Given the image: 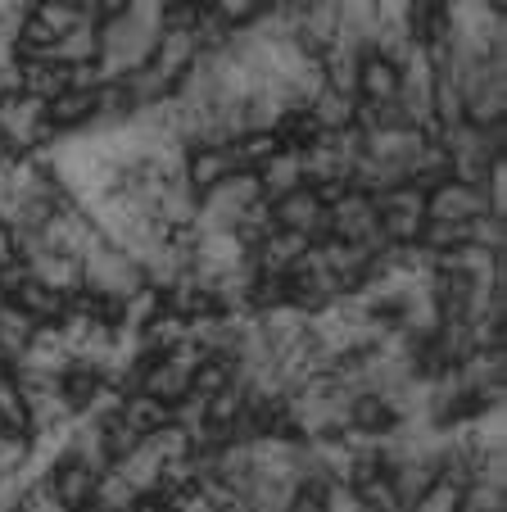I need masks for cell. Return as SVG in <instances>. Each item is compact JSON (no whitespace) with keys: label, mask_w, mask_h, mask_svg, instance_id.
Returning <instances> with one entry per match:
<instances>
[{"label":"cell","mask_w":507,"mask_h":512,"mask_svg":"<svg viewBox=\"0 0 507 512\" xmlns=\"http://www.w3.org/2000/svg\"><path fill=\"white\" fill-rule=\"evenodd\" d=\"M141 286H145L141 263H136L132 254H123L118 245H109L105 236H96L91 250L82 254V290L96 295V300L123 304V300H132Z\"/></svg>","instance_id":"6da1fadb"},{"label":"cell","mask_w":507,"mask_h":512,"mask_svg":"<svg viewBox=\"0 0 507 512\" xmlns=\"http://www.w3.org/2000/svg\"><path fill=\"white\" fill-rule=\"evenodd\" d=\"M480 213H489L485 191L458 182V177H449V182L426 191V223H462L467 227V223H476Z\"/></svg>","instance_id":"7a4b0ae2"},{"label":"cell","mask_w":507,"mask_h":512,"mask_svg":"<svg viewBox=\"0 0 507 512\" xmlns=\"http://www.w3.org/2000/svg\"><path fill=\"white\" fill-rule=\"evenodd\" d=\"M272 227L277 232H295L308 241H326V204L313 195V186H299V191L272 200Z\"/></svg>","instance_id":"3957f363"},{"label":"cell","mask_w":507,"mask_h":512,"mask_svg":"<svg viewBox=\"0 0 507 512\" xmlns=\"http://www.w3.org/2000/svg\"><path fill=\"white\" fill-rule=\"evenodd\" d=\"M41 481H46V490L55 494V503H59L64 512H82V508H91V499H96L100 472H91V467L73 463V458H59V463L50 467Z\"/></svg>","instance_id":"277c9868"},{"label":"cell","mask_w":507,"mask_h":512,"mask_svg":"<svg viewBox=\"0 0 507 512\" xmlns=\"http://www.w3.org/2000/svg\"><path fill=\"white\" fill-rule=\"evenodd\" d=\"M254 177H259V191H263L268 204L281 200V195H290V191H299V186H304V159H299V145H281L277 155H272Z\"/></svg>","instance_id":"5b68a950"},{"label":"cell","mask_w":507,"mask_h":512,"mask_svg":"<svg viewBox=\"0 0 507 512\" xmlns=\"http://www.w3.org/2000/svg\"><path fill=\"white\" fill-rule=\"evenodd\" d=\"M231 173H236V164H231L227 145H195L191 155H186V182H191L195 195H204L209 186H218Z\"/></svg>","instance_id":"8992f818"},{"label":"cell","mask_w":507,"mask_h":512,"mask_svg":"<svg viewBox=\"0 0 507 512\" xmlns=\"http://www.w3.org/2000/svg\"><path fill=\"white\" fill-rule=\"evenodd\" d=\"M118 422L127 426V431H136L145 440L150 431H159V426L173 422V408L159 404V399L141 395V390H132V395H123V408H118Z\"/></svg>","instance_id":"52a82bcc"},{"label":"cell","mask_w":507,"mask_h":512,"mask_svg":"<svg viewBox=\"0 0 507 512\" xmlns=\"http://www.w3.org/2000/svg\"><path fill=\"white\" fill-rule=\"evenodd\" d=\"M10 304H14V309H19V313H28V318L32 322H37V327H41V322H59V318H64V313H68V300H64V295H55V290H46V286H41V281H23V286L19 290H14V295H10Z\"/></svg>","instance_id":"ba28073f"},{"label":"cell","mask_w":507,"mask_h":512,"mask_svg":"<svg viewBox=\"0 0 507 512\" xmlns=\"http://www.w3.org/2000/svg\"><path fill=\"white\" fill-rule=\"evenodd\" d=\"M299 494V481H272V476H254V481L240 490V503L249 512H290Z\"/></svg>","instance_id":"9c48e42d"},{"label":"cell","mask_w":507,"mask_h":512,"mask_svg":"<svg viewBox=\"0 0 507 512\" xmlns=\"http://www.w3.org/2000/svg\"><path fill=\"white\" fill-rule=\"evenodd\" d=\"M358 91H363L367 105L399 100V68L376 59V55H363V64H358Z\"/></svg>","instance_id":"30bf717a"},{"label":"cell","mask_w":507,"mask_h":512,"mask_svg":"<svg viewBox=\"0 0 507 512\" xmlns=\"http://www.w3.org/2000/svg\"><path fill=\"white\" fill-rule=\"evenodd\" d=\"M114 472L123 476V481L132 485L136 494H159V481H163V463H159V458L150 454V445H145V440H141V445H136V449H132V454H127V458H118V463H114Z\"/></svg>","instance_id":"8fae6325"},{"label":"cell","mask_w":507,"mask_h":512,"mask_svg":"<svg viewBox=\"0 0 507 512\" xmlns=\"http://www.w3.org/2000/svg\"><path fill=\"white\" fill-rule=\"evenodd\" d=\"M32 331H37V322L28 313H19L10 300H0V349L10 354V368H14V358L23 354V345L32 340Z\"/></svg>","instance_id":"7c38bea8"},{"label":"cell","mask_w":507,"mask_h":512,"mask_svg":"<svg viewBox=\"0 0 507 512\" xmlns=\"http://www.w3.org/2000/svg\"><path fill=\"white\" fill-rule=\"evenodd\" d=\"M0 431L28 435V408H23V390L10 368L0 372Z\"/></svg>","instance_id":"4fadbf2b"},{"label":"cell","mask_w":507,"mask_h":512,"mask_svg":"<svg viewBox=\"0 0 507 512\" xmlns=\"http://www.w3.org/2000/svg\"><path fill=\"white\" fill-rule=\"evenodd\" d=\"M136 499H141V494H136L132 485L114 472V467H109V472H100V481H96V499H91V508H100V512H132Z\"/></svg>","instance_id":"5bb4252c"},{"label":"cell","mask_w":507,"mask_h":512,"mask_svg":"<svg viewBox=\"0 0 507 512\" xmlns=\"http://www.w3.org/2000/svg\"><path fill=\"white\" fill-rule=\"evenodd\" d=\"M408 512H462V485H453L449 476H435Z\"/></svg>","instance_id":"9a60e30c"},{"label":"cell","mask_w":507,"mask_h":512,"mask_svg":"<svg viewBox=\"0 0 507 512\" xmlns=\"http://www.w3.org/2000/svg\"><path fill=\"white\" fill-rule=\"evenodd\" d=\"M462 512H503V485H467L462 490Z\"/></svg>","instance_id":"2e32d148"},{"label":"cell","mask_w":507,"mask_h":512,"mask_svg":"<svg viewBox=\"0 0 507 512\" xmlns=\"http://www.w3.org/2000/svg\"><path fill=\"white\" fill-rule=\"evenodd\" d=\"M28 463V435L0 431V476H19Z\"/></svg>","instance_id":"e0dca14e"},{"label":"cell","mask_w":507,"mask_h":512,"mask_svg":"<svg viewBox=\"0 0 507 512\" xmlns=\"http://www.w3.org/2000/svg\"><path fill=\"white\" fill-rule=\"evenodd\" d=\"M213 5H218V14H222V19H227V23H240V19H254V14H259V5H263V0H213Z\"/></svg>","instance_id":"ac0fdd59"},{"label":"cell","mask_w":507,"mask_h":512,"mask_svg":"<svg viewBox=\"0 0 507 512\" xmlns=\"http://www.w3.org/2000/svg\"><path fill=\"white\" fill-rule=\"evenodd\" d=\"M10 263H19V236L14 227L0 223V268H10Z\"/></svg>","instance_id":"d6986e66"},{"label":"cell","mask_w":507,"mask_h":512,"mask_svg":"<svg viewBox=\"0 0 507 512\" xmlns=\"http://www.w3.org/2000/svg\"><path fill=\"white\" fill-rule=\"evenodd\" d=\"M5 368H10V354H5V349H0V372H5Z\"/></svg>","instance_id":"ffe728a7"}]
</instances>
